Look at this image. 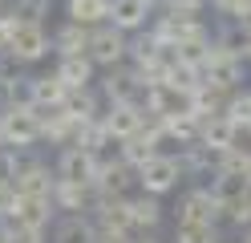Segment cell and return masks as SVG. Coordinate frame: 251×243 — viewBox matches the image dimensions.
<instances>
[{"instance_id":"6da1fadb","label":"cell","mask_w":251,"mask_h":243,"mask_svg":"<svg viewBox=\"0 0 251 243\" xmlns=\"http://www.w3.org/2000/svg\"><path fill=\"white\" fill-rule=\"evenodd\" d=\"M150 32H154L162 45H170V49L199 45V41H215V37H211V28L202 25L199 16H191V12H162V16H154Z\"/></svg>"},{"instance_id":"7a4b0ae2","label":"cell","mask_w":251,"mask_h":243,"mask_svg":"<svg viewBox=\"0 0 251 243\" xmlns=\"http://www.w3.org/2000/svg\"><path fill=\"white\" fill-rule=\"evenodd\" d=\"M0 126H4V138L12 150H28L45 138V126H41V109L28 106V102H12L4 113H0Z\"/></svg>"},{"instance_id":"3957f363","label":"cell","mask_w":251,"mask_h":243,"mask_svg":"<svg viewBox=\"0 0 251 243\" xmlns=\"http://www.w3.org/2000/svg\"><path fill=\"white\" fill-rule=\"evenodd\" d=\"M202 81L215 85L219 93H239V81H243V53H235L231 45L215 41L211 45V57H207V69H202Z\"/></svg>"},{"instance_id":"277c9868","label":"cell","mask_w":251,"mask_h":243,"mask_svg":"<svg viewBox=\"0 0 251 243\" xmlns=\"http://www.w3.org/2000/svg\"><path fill=\"white\" fill-rule=\"evenodd\" d=\"M89 61L98 69H118V65L130 61V37L114 25H98L89 37Z\"/></svg>"},{"instance_id":"5b68a950","label":"cell","mask_w":251,"mask_h":243,"mask_svg":"<svg viewBox=\"0 0 251 243\" xmlns=\"http://www.w3.org/2000/svg\"><path fill=\"white\" fill-rule=\"evenodd\" d=\"M101 97L109 106H146V85L138 81L134 65H118V69H105Z\"/></svg>"},{"instance_id":"8992f818","label":"cell","mask_w":251,"mask_h":243,"mask_svg":"<svg viewBox=\"0 0 251 243\" xmlns=\"http://www.w3.org/2000/svg\"><path fill=\"white\" fill-rule=\"evenodd\" d=\"M17 102H28L37 109H61L69 102V85L57 73H41V77H25L17 89Z\"/></svg>"},{"instance_id":"52a82bcc","label":"cell","mask_w":251,"mask_h":243,"mask_svg":"<svg viewBox=\"0 0 251 243\" xmlns=\"http://www.w3.org/2000/svg\"><path fill=\"white\" fill-rule=\"evenodd\" d=\"M12 187H17L21 199H45V203H53L57 174H49V166H45V162L25 158V150H21V166H17V178H12Z\"/></svg>"},{"instance_id":"ba28073f","label":"cell","mask_w":251,"mask_h":243,"mask_svg":"<svg viewBox=\"0 0 251 243\" xmlns=\"http://www.w3.org/2000/svg\"><path fill=\"white\" fill-rule=\"evenodd\" d=\"M178 178H186L178 154H158L154 162H146V166L138 170V187H142V194H154V199H162L166 190H175V187H178Z\"/></svg>"},{"instance_id":"9c48e42d","label":"cell","mask_w":251,"mask_h":243,"mask_svg":"<svg viewBox=\"0 0 251 243\" xmlns=\"http://www.w3.org/2000/svg\"><path fill=\"white\" fill-rule=\"evenodd\" d=\"M98 158L101 154L85 150V146H65V150L57 154V178H65V183H89L93 187V178H98Z\"/></svg>"},{"instance_id":"30bf717a","label":"cell","mask_w":251,"mask_h":243,"mask_svg":"<svg viewBox=\"0 0 251 243\" xmlns=\"http://www.w3.org/2000/svg\"><path fill=\"white\" fill-rule=\"evenodd\" d=\"M158 4L162 0H114V4H109V25L122 28L126 37H130V32H142Z\"/></svg>"},{"instance_id":"8fae6325","label":"cell","mask_w":251,"mask_h":243,"mask_svg":"<svg viewBox=\"0 0 251 243\" xmlns=\"http://www.w3.org/2000/svg\"><path fill=\"white\" fill-rule=\"evenodd\" d=\"M146 106H109L105 113H101V122H105V130H109V138H114L118 146L126 142V138H134V134H142L146 130Z\"/></svg>"},{"instance_id":"7c38bea8","label":"cell","mask_w":251,"mask_h":243,"mask_svg":"<svg viewBox=\"0 0 251 243\" xmlns=\"http://www.w3.org/2000/svg\"><path fill=\"white\" fill-rule=\"evenodd\" d=\"M8 53L21 65H37L41 57L53 53V37L45 32V25H21V32H17V41H12Z\"/></svg>"},{"instance_id":"4fadbf2b","label":"cell","mask_w":251,"mask_h":243,"mask_svg":"<svg viewBox=\"0 0 251 243\" xmlns=\"http://www.w3.org/2000/svg\"><path fill=\"white\" fill-rule=\"evenodd\" d=\"M175 211H178V223H211V227H215L219 215H223V211H219V203H215V194H211L207 187L186 190Z\"/></svg>"},{"instance_id":"5bb4252c","label":"cell","mask_w":251,"mask_h":243,"mask_svg":"<svg viewBox=\"0 0 251 243\" xmlns=\"http://www.w3.org/2000/svg\"><path fill=\"white\" fill-rule=\"evenodd\" d=\"M207 190L215 194L219 211H223V215H231V211L247 199L251 178H247V174H223V170H219V174H211V187H207Z\"/></svg>"},{"instance_id":"9a60e30c","label":"cell","mask_w":251,"mask_h":243,"mask_svg":"<svg viewBox=\"0 0 251 243\" xmlns=\"http://www.w3.org/2000/svg\"><path fill=\"white\" fill-rule=\"evenodd\" d=\"M93 190L89 183H65V178H57V190H53V207L57 211H69V215H85L93 211Z\"/></svg>"},{"instance_id":"2e32d148","label":"cell","mask_w":251,"mask_h":243,"mask_svg":"<svg viewBox=\"0 0 251 243\" xmlns=\"http://www.w3.org/2000/svg\"><path fill=\"white\" fill-rule=\"evenodd\" d=\"M199 146H207V150H215V154H227V150L239 146V130H235L223 113H219V118H207L202 130H199Z\"/></svg>"},{"instance_id":"e0dca14e","label":"cell","mask_w":251,"mask_h":243,"mask_svg":"<svg viewBox=\"0 0 251 243\" xmlns=\"http://www.w3.org/2000/svg\"><path fill=\"white\" fill-rule=\"evenodd\" d=\"M89 37H93V28L77 25V21H65L53 32V53L57 57H85L89 53Z\"/></svg>"},{"instance_id":"ac0fdd59","label":"cell","mask_w":251,"mask_h":243,"mask_svg":"<svg viewBox=\"0 0 251 243\" xmlns=\"http://www.w3.org/2000/svg\"><path fill=\"white\" fill-rule=\"evenodd\" d=\"M49 219H53V203H45V199H17V207L8 215L12 227H28V231H45Z\"/></svg>"},{"instance_id":"d6986e66","label":"cell","mask_w":251,"mask_h":243,"mask_svg":"<svg viewBox=\"0 0 251 243\" xmlns=\"http://www.w3.org/2000/svg\"><path fill=\"white\" fill-rule=\"evenodd\" d=\"M98 223L89 215H65L53 231V243H98Z\"/></svg>"},{"instance_id":"ffe728a7","label":"cell","mask_w":251,"mask_h":243,"mask_svg":"<svg viewBox=\"0 0 251 243\" xmlns=\"http://www.w3.org/2000/svg\"><path fill=\"white\" fill-rule=\"evenodd\" d=\"M93 69H98V65H93L89 53H85V57H61L53 73L65 81L69 93H73V89H89V85H93Z\"/></svg>"},{"instance_id":"44dd1931","label":"cell","mask_w":251,"mask_h":243,"mask_svg":"<svg viewBox=\"0 0 251 243\" xmlns=\"http://www.w3.org/2000/svg\"><path fill=\"white\" fill-rule=\"evenodd\" d=\"M199 130H202V122L195 118L191 109H182V113H170V118H162V134H166V142L195 146V142H199Z\"/></svg>"},{"instance_id":"7402d4cb","label":"cell","mask_w":251,"mask_h":243,"mask_svg":"<svg viewBox=\"0 0 251 243\" xmlns=\"http://www.w3.org/2000/svg\"><path fill=\"white\" fill-rule=\"evenodd\" d=\"M130 211H134V231L138 235H154V227L162 223V203L154 194H134Z\"/></svg>"},{"instance_id":"603a6c76","label":"cell","mask_w":251,"mask_h":243,"mask_svg":"<svg viewBox=\"0 0 251 243\" xmlns=\"http://www.w3.org/2000/svg\"><path fill=\"white\" fill-rule=\"evenodd\" d=\"M109 4L114 0H69V21L85 25V28H98V25H109Z\"/></svg>"},{"instance_id":"cb8c5ba5","label":"cell","mask_w":251,"mask_h":243,"mask_svg":"<svg viewBox=\"0 0 251 243\" xmlns=\"http://www.w3.org/2000/svg\"><path fill=\"white\" fill-rule=\"evenodd\" d=\"M65 109L73 113L77 122H93V118H101V113H105L93 85H89V89H73V93H69V102H65Z\"/></svg>"},{"instance_id":"d4e9b609","label":"cell","mask_w":251,"mask_h":243,"mask_svg":"<svg viewBox=\"0 0 251 243\" xmlns=\"http://www.w3.org/2000/svg\"><path fill=\"white\" fill-rule=\"evenodd\" d=\"M223 118H227L235 130H247V134H251V89L231 93V102H227V109H223Z\"/></svg>"},{"instance_id":"484cf974","label":"cell","mask_w":251,"mask_h":243,"mask_svg":"<svg viewBox=\"0 0 251 243\" xmlns=\"http://www.w3.org/2000/svg\"><path fill=\"white\" fill-rule=\"evenodd\" d=\"M175 243H219V231L211 223H178Z\"/></svg>"},{"instance_id":"4316f807","label":"cell","mask_w":251,"mask_h":243,"mask_svg":"<svg viewBox=\"0 0 251 243\" xmlns=\"http://www.w3.org/2000/svg\"><path fill=\"white\" fill-rule=\"evenodd\" d=\"M53 0H12V16H21L25 25H41V16H49Z\"/></svg>"},{"instance_id":"83f0119b","label":"cell","mask_w":251,"mask_h":243,"mask_svg":"<svg viewBox=\"0 0 251 243\" xmlns=\"http://www.w3.org/2000/svg\"><path fill=\"white\" fill-rule=\"evenodd\" d=\"M21 16H12V12H4L0 16V53H8L12 49V41H17V32H21Z\"/></svg>"},{"instance_id":"f1b7e54d","label":"cell","mask_w":251,"mask_h":243,"mask_svg":"<svg viewBox=\"0 0 251 243\" xmlns=\"http://www.w3.org/2000/svg\"><path fill=\"white\" fill-rule=\"evenodd\" d=\"M21 69H25V65L12 57V53H0V81H4V85H17V81H25Z\"/></svg>"},{"instance_id":"f546056e","label":"cell","mask_w":251,"mask_h":243,"mask_svg":"<svg viewBox=\"0 0 251 243\" xmlns=\"http://www.w3.org/2000/svg\"><path fill=\"white\" fill-rule=\"evenodd\" d=\"M211 8L219 16H227V21H239V16L251 8V0H211Z\"/></svg>"},{"instance_id":"4dcf8cb0","label":"cell","mask_w":251,"mask_h":243,"mask_svg":"<svg viewBox=\"0 0 251 243\" xmlns=\"http://www.w3.org/2000/svg\"><path fill=\"white\" fill-rule=\"evenodd\" d=\"M162 8L166 12H191V16H199L202 0H162Z\"/></svg>"},{"instance_id":"1f68e13d","label":"cell","mask_w":251,"mask_h":243,"mask_svg":"<svg viewBox=\"0 0 251 243\" xmlns=\"http://www.w3.org/2000/svg\"><path fill=\"white\" fill-rule=\"evenodd\" d=\"M8 243H45V231H28V227H12Z\"/></svg>"},{"instance_id":"d6a6232c","label":"cell","mask_w":251,"mask_h":243,"mask_svg":"<svg viewBox=\"0 0 251 243\" xmlns=\"http://www.w3.org/2000/svg\"><path fill=\"white\" fill-rule=\"evenodd\" d=\"M235 25H239V32H243V37H251V8H247V12H243Z\"/></svg>"},{"instance_id":"836d02e7","label":"cell","mask_w":251,"mask_h":243,"mask_svg":"<svg viewBox=\"0 0 251 243\" xmlns=\"http://www.w3.org/2000/svg\"><path fill=\"white\" fill-rule=\"evenodd\" d=\"M98 243H134V235H98Z\"/></svg>"},{"instance_id":"e575fe53","label":"cell","mask_w":251,"mask_h":243,"mask_svg":"<svg viewBox=\"0 0 251 243\" xmlns=\"http://www.w3.org/2000/svg\"><path fill=\"white\" fill-rule=\"evenodd\" d=\"M8 239H12V223L0 219V243H8Z\"/></svg>"},{"instance_id":"d590c367","label":"cell","mask_w":251,"mask_h":243,"mask_svg":"<svg viewBox=\"0 0 251 243\" xmlns=\"http://www.w3.org/2000/svg\"><path fill=\"white\" fill-rule=\"evenodd\" d=\"M134 243H158L154 235H134Z\"/></svg>"},{"instance_id":"8d00e7d4","label":"cell","mask_w":251,"mask_h":243,"mask_svg":"<svg viewBox=\"0 0 251 243\" xmlns=\"http://www.w3.org/2000/svg\"><path fill=\"white\" fill-rule=\"evenodd\" d=\"M8 150V138H4V126H0V154Z\"/></svg>"},{"instance_id":"74e56055","label":"cell","mask_w":251,"mask_h":243,"mask_svg":"<svg viewBox=\"0 0 251 243\" xmlns=\"http://www.w3.org/2000/svg\"><path fill=\"white\" fill-rule=\"evenodd\" d=\"M4 12H12V0H0V16H4Z\"/></svg>"},{"instance_id":"f35d334b","label":"cell","mask_w":251,"mask_h":243,"mask_svg":"<svg viewBox=\"0 0 251 243\" xmlns=\"http://www.w3.org/2000/svg\"><path fill=\"white\" fill-rule=\"evenodd\" d=\"M243 61H251V37H247V49H243Z\"/></svg>"},{"instance_id":"ab89813d","label":"cell","mask_w":251,"mask_h":243,"mask_svg":"<svg viewBox=\"0 0 251 243\" xmlns=\"http://www.w3.org/2000/svg\"><path fill=\"white\" fill-rule=\"evenodd\" d=\"M243 243H251V231H243Z\"/></svg>"},{"instance_id":"60d3db41","label":"cell","mask_w":251,"mask_h":243,"mask_svg":"<svg viewBox=\"0 0 251 243\" xmlns=\"http://www.w3.org/2000/svg\"><path fill=\"white\" fill-rule=\"evenodd\" d=\"M247 178H251V166H247Z\"/></svg>"}]
</instances>
